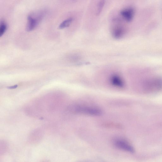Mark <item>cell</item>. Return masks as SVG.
<instances>
[{
  "label": "cell",
  "mask_w": 162,
  "mask_h": 162,
  "mask_svg": "<svg viewBox=\"0 0 162 162\" xmlns=\"http://www.w3.org/2000/svg\"><path fill=\"white\" fill-rule=\"evenodd\" d=\"M143 88L147 91L155 92L162 89V78L154 77L147 80L143 83Z\"/></svg>",
  "instance_id": "obj_1"
},
{
  "label": "cell",
  "mask_w": 162,
  "mask_h": 162,
  "mask_svg": "<svg viewBox=\"0 0 162 162\" xmlns=\"http://www.w3.org/2000/svg\"><path fill=\"white\" fill-rule=\"evenodd\" d=\"M73 109L74 112L81 114L99 116L102 113V111L98 108L86 105L76 106Z\"/></svg>",
  "instance_id": "obj_2"
},
{
  "label": "cell",
  "mask_w": 162,
  "mask_h": 162,
  "mask_svg": "<svg viewBox=\"0 0 162 162\" xmlns=\"http://www.w3.org/2000/svg\"><path fill=\"white\" fill-rule=\"evenodd\" d=\"M29 15L27 18L28 23L26 27L27 31L34 30L38 25L43 18V14L39 13L36 16L35 15Z\"/></svg>",
  "instance_id": "obj_3"
},
{
  "label": "cell",
  "mask_w": 162,
  "mask_h": 162,
  "mask_svg": "<svg viewBox=\"0 0 162 162\" xmlns=\"http://www.w3.org/2000/svg\"><path fill=\"white\" fill-rule=\"evenodd\" d=\"M114 145L118 148L125 151L133 153L134 151L133 147L125 141L118 139L114 141Z\"/></svg>",
  "instance_id": "obj_4"
},
{
  "label": "cell",
  "mask_w": 162,
  "mask_h": 162,
  "mask_svg": "<svg viewBox=\"0 0 162 162\" xmlns=\"http://www.w3.org/2000/svg\"><path fill=\"white\" fill-rule=\"evenodd\" d=\"M110 81L112 86L117 87L123 88L124 82L122 78L118 75L113 74L110 77Z\"/></svg>",
  "instance_id": "obj_5"
},
{
  "label": "cell",
  "mask_w": 162,
  "mask_h": 162,
  "mask_svg": "<svg viewBox=\"0 0 162 162\" xmlns=\"http://www.w3.org/2000/svg\"><path fill=\"white\" fill-rule=\"evenodd\" d=\"M134 10L132 8H128L122 10L120 14L124 20L127 22H130L133 19Z\"/></svg>",
  "instance_id": "obj_6"
},
{
  "label": "cell",
  "mask_w": 162,
  "mask_h": 162,
  "mask_svg": "<svg viewBox=\"0 0 162 162\" xmlns=\"http://www.w3.org/2000/svg\"><path fill=\"white\" fill-rule=\"evenodd\" d=\"M124 34L123 29L120 27L113 29L112 31V34L114 37L116 39H120L123 37Z\"/></svg>",
  "instance_id": "obj_7"
},
{
  "label": "cell",
  "mask_w": 162,
  "mask_h": 162,
  "mask_svg": "<svg viewBox=\"0 0 162 162\" xmlns=\"http://www.w3.org/2000/svg\"><path fill=\"white\" fill-rule=\"evenodd\" d=\"M73 21V18H70L64 21L60 25L59 27V29H62L69 27Z\"/></svg>",
  "instance_id": "obj_8"
},
{
  "label": "cell",
  "mask_w": 162,
  "mask_h": 162,
  "mask_svg": "<svg viewBox=\"0 0 162 162\" xmlns=\"http://www.w3.org/2000/svg\"><path fill=\"white\" fill-rule=\"evenodd\" d=\"M105 3V0H101L99 2L97 11V15L99 16L102 12Z\"/></svg>",
  "instance_id": "obj_9"
},
{
  "label": "cell",
  "mask_w": 162,
  "mask_h": 162,
  "mask_svg": "<svg viewBox=\"0 0 162 162\" xmlns=\"http://www.w3.org/2000/svg\"><path fill=\"white\" fill-rule=\"evenodd\" d=\"M7 28V25L4 22H1L0 26V37H2L5 33Z\"/></svg>",
  "instance_id": "obj_10"
},
{
  "label": "cell",
  "mask_w": 162,
  "mask_h": 162,
  "mask_svg": "<svg viewBox=\"0 0 162 162\" xmlns=\"http://www.w3.org/2000/svg\"><path fill=\"white\" fill-rule=\"evenodd\" d=\"M17 85H15L13 86H10L8 87V88L9 89H13L16 88L18 87Z\"/></svg>",
  "instance_id": "obj_11"
}]
</instances>
